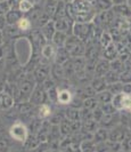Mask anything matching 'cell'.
Returning <instances> with one entry per match:
<instances>
[{"label":"cell","mask_w":131,"mask_h":152,"mask_svg":"<svg viewBox=\"0 0 131 152\" xmlns=\"http://www.w3.org/2000/svg\"><path fill=\"white\" fill-rule=\"evenodd\" d=\"M15 107V99L8 94L7 91H1L0 93V110L1 111H8L12 110Z\"/></svg>","instance_id":"cell-9"},{"label":"cell","mask_w":131,"mask_h":152,"mask_svg":"<svg viewBox=\"0 0 131 152\" xmlns=\"http://www.w3.org/2000/svg\"><path fill=\"white\" fill-rule=\"evenodd\" d=\"M29 135H30L29 127L20 120L14 122L9 128V136L18 143H25Z\"/></svg>","instance_id":"cell-4"},{"label":"cell","mask_w":131,"mask_h":152,"mask_svg":"<svg viewBox=\"0 0 131 152\" xmlns=\"http://www.w3.org/2000/svg\"><path fill=\"white\" fill-rule=\"evenodd\" d=\"M103 117H104V112H103V110L100 109V107H97L95 110H93V119L95 121H97L99 124L100 120L103 119Z\"/></svg>","instance_id":"cell-46"},{"label":"cell","mask_w":131,"mask_h":152,"mask_svg":"<svg viewBox=\"0 0 131 152\" xmlns=\"http://www.w3.org/2000/svg\"><path fill=\"white\" fill-rule=\"evenodd\" d=\"M72 99H73V94H72V91H69V88L58 89L57 103H59V104H62V105H69Z\"/></svg>","instance_id":"cell-18"},{"label":"cell","mask_w":131,"mask_h":152,"mask_svg":"<svg viewBox=\"0 0 131 152\" xmlns=\"http://www.w3.org/2000/svg\"><path fill=\"white\" fill-rule=\"evenodd\" d=\"M119 114H104L103 119L99 122V127H104V128H112L117 125L119 122Z\"/></svg>","instance_id":"cell-13"},{"label":"cell","mask_w":131,"mask_h":152,"mask_svg":"<svg viewBox=\"0 0 131 152\" xmlns=\"http://www.w3.org/2000/svg\"><path fill=\"white\" fill-rule=\"evenodd\" d=\"M47 94H48V99L53 103H57V99H58V88L55 86L53 88L48 89L47 91Z\"/></svg>","instance_id":"cell-41"},{"label":"cell","mask_w":131,"mask_h":152,"mask_svg":"<svg viewBox=\"0 0 131 152\" xmlns=\"http://www.w3.org/2000/svg\"><path fill=\"white\" fill-rule=\"evenodd\" d=\"M129 22H130V30H131V17L129 18Z\"/></svg>","instance_id":"cell-56"},{"label":"cell","mask_w":131,"mask_h":152,"mask_svg":"<svg viewBox=\"0 0 131 152\" xmlns=\"http://www.w3.org/2000/svg\"><path fill=\"white\" fill-rule=\"evenodd\" d=\"M121 149L125 152H131V135H127L125 138L121 142Z\"/></svg>","instance_id":"cell-44"},{"label":"cell","mask_w":131,"mask_h":152,"mask_svg":"<svg viewBox=\"0 0 131 152\" xmlns=\"http://www.w3.org/2000/svg\"><path fill=\"white\" fill-rule=\"evenodd\" d=\"M114 6L112 0H98V6H97V13H100L103 10H107Z\"/></svg>","instance_id":"cell-35"},{"label":"cell","mask_w":131,"mask_h":152,"mask_svg":"<svg viewBox=\"0 0 131 152\" xmlns=\"http://www.w3.org/2000/svg\"><path fill=\"white\" fill-rule=\"evenodd\" d=\"M98 42H99L100 47H101L103 49H104V48H106L107 46H109L112 42H113V38H112V36H111L109 31L105 30L103 33H101V36H100Z\"/></svg>","instance_id":"cell-30"},{"label":"cell","mask_w":131,"mask_h":152,"mask_svg":"<svg viewBox=\"0 0 131 152\" xmlns=\"http://www.w3.org/2000/svg\"><path fill=\"white\" fill-rule=\"evenodd\" d=\"M56 52H57V47L51 41H48L41 50V57L48 62H54Z\"/></svg>","instance_id":"cell-10"},{"label":"cell","mask_w":131,"mask_h":152,"mask_svg":"<svg viewBox=\"0 0 131 152\" xmlns=\"http://www.w3.org/2000/svg\"><path fill=\"white\" fill-rule=\"evenodd\" d=\"M80 115H81V121L90 120V119H93V110L82 107V109H80Z\"/></svg>","instance_id":"cell-43"},{"label":"cell","mask_w":131,"mask_h":152,"mask_svg":"<svg viewBox=\"0 0 131 152\" xmlns=\"http://www.w3.org/2000/svg\"><path fill=\"white\" fill-rule=\"evenodd\" d=\"M69 107H74V109H82L83 107V99H81V97H79L77 95L75 96H73V99L71 101V103H69Z\"/></svg>","instance_id":"cell-42"},{"label":"cell","mask_w":131,"mask_h":152,"mask_svg":"<svg viewBox=\"0 0 131 152\" xmlns=\"http://www.w3.org/2000/svg\"><path fill=\"white\" fill-rule=\"evenodd\" d=\"M25 38L28 39V41L31 45L32 55L41 56V50H42L43 46L48 42L45 38V36L42 34L41 30L38 28H34L31 31H29V33L25 36Z\"/></svg>","instance_id":"cell-2"},{"label":"cell","mask_w":131,"mask_h":152,"mask_svg":"<svg viewBox=\"0 0 131 152\" xmlns=\"http://www.w3.org/2000/svg\"><path fill=\"white\" fill-rule=\"evenodd\" d=\"M5 56V50H4V46H0V60H2Z\"/></svg>","instance_id":"cell-51"},{"label":"cell","mask_w":131,"mask_h":152,"mask_svg":"<svg viewBox=\"0 0 131 152\" xmlns=\"http://www.w3.org/2000/svg\"><path fill=\"white\" fill-rule=\"evenodd\" d=\"M50 115H51V107L47 103L35 107V117L37 118L41 119V120H46V119L50 118Z\"/></svg>","instance_id":"cell-19"},{"label":"cell","mask_w":131,"mask_h":152,"mask_svg":"<svg viewBox=\"0 0 131 152\" xmlns=\"http://www.w3.org/2000/svg\"><path fill=\"white\" fill-rule=\"evenodd\" d=\"M97 107H99V103H98V101L96 99L95 96H93V97H88V99H83V107H85V109L95 110Z\"/></svg>","instance_id":"cell-34"},{"label":"cell","mask_w":131,"mask_h":152,"mask_svg":"<svg viewBox=\"0 0 131 152\" xmlns=\"http://www.w3.org/2000/svg\"><path fill=\"white\" fill-rule=\"evenodd\" d=\"M4 66H5V61L4 60H0V71L4 69Z\"/></svg>","instance_id":"cell-54"},{"label":"cell","mask_w":131,"mask_h":152,"mask_svg":"<svg viewBox=\"0 0 131 152\" xmlns=\"http://www.w3.org/2000/svg\"><path fill=\"white\" fill-rule=\"evenodd\" d=\"M114 5H121V4H125L127 0H112Z\"/></svg>","instance_id":"cell-50"},{"label":"cell","mask_w":131,"mask_h":152,"mask_svg":"<svg viewBox=\"0 0 131 152\" xmlns=\"http://www.w3.org/2000/svg\"><path fill=\"white\" fill-rule=\"evenodd\" d=\"M67 37H69V34H67V33L62 32V31H56V33H55L54 37H53L51 42H53L56 47H64L65 41H66Z\"/></svg>","instance_id":"cell-25"},{"label":"cell","mask_w":131,"mask_h":152,"mask_svg":"<svg viewBox=\"0 0 131 152\" xmlns=\"http://www.w3.org/2000/svg\"><path fill=\"white\" fill-rule=\"evenodd\" d=\"M40 30L42 32V34L45 36L47 41H51L53 40V37L54 34L56 33V26H55V22L54 20H50L48 23H46L43 26L40 28Z\"/></svg>","instance_id":"cell-15"},{"label":"cell","mask_w":131,"mask_h":152,"mask_svg":"<svg viewBox=\"0 0 131 152\" xmlns=\"http://www.w3.org/2000/svg\"><path fill=\"white\" fill-rule=\"evenodd\" d=\"M4 89H5V83L0 81V93H1V91H4Z\"/></svg>","instance_id":"cell-53"},{"label":"cell","mask_w":131,"mask_h":152,"mask_svg":"<svg viewBox=\"0 0 131 152\" xmlns=\"http://www.w3.org/2000/svg\"><path fill=\"white\" fill-rule=\"evenodd\" d=\"M123 87H124V85L122 84V83L117 81V83H114V84L108 85L107 91H111L113 95H116V94H120V93H122V91H123Z\"/></svg>","instance_id":"cell-36"},{"label":"cell","mask_w":131,"mask_h":152,"mask_svg":"<svg viewBox=\"0 0 131 152\" xmlns=\"http://www.w3.org/2000/svg\"><path fill=\"white\" fill-rule=\"evenodd\" d=\"M6 26H7V22H6L5 16L0 15V31H4Z\"/></svg>","instance_id":"cell-49"},{"label":"cell","mask_w":131,"mask_h":152,"mask_svg":"<svg viewBox=\"0 0 131 152\" xmlns=\"http://www.w3.org/2000/svg\"><path fill=\"white\" fill-rule=\"evenodd\" d=\"M22 0H8V2H9L12 9H18V6H20V2Z\"/></svg>","instance_id":"cell-48"},{"label":"cell","mask_w":131,"mask_h":152,"mask_svg":"<svg viewBox=\"0 0 131 152\" xmlns=\"http://www.w3.org/2000/svg\"><path fill=\"white\" fill-rule=\"evenodd\" d=\"M16 26L20 29L21 32H29V31H31L33 29V24H32L31 20L26 15H24L18 22L16 24Z\"/></svg>","instance_id":"cell-23"},{"label":"cell","mask_w":131,"mask_h":152,"mask_svg":"<svg viewBox=\"0 0 131 152\" xmlns=\"http://www.w3.org/2000/svg\"><path fill=\"white\" fill-rule=\"evenodd\" d=\"M93 140L96 144H97V143H101V142L107 141L108 140V129L107 128H104V127H99L98 129L93 133Z\"/></svg>","instance_id":"cell-22"},{"label":"cell","mask_w":131,"mask_h":152,"mask_svg":"<svg viewBox=\"0 0 131 152\" xmlns=\"http://www.w3.org/2000/svg\"><path fill=\"white\" fill-rule=\"evenodd\" d=\"M113 96H114V95H113L111 91H108L107 89H106V91H99V93H97V94L95 95V97H96V99L98 101L99 104L111 103L112 99H113Z\"/></svg>","instance_id":"cell-24"},{"label":"cell","mask_w":131,"mask_h":152,"mask_svg":"<svg viewBox=\"0 0 131 152\" xmlns=\"http://www.w3.org/2000/svg\"><path fill=\"white\" fill-rule=\"evenodd\" d=\"M115 17L116 16H115V14H114V12H113V9L111 8V9L103 10V12L98 13V14L96 15V17H95V20H93V24H96V25L100 26L101 29L108 30V29L113 25Z\"/></svg>","instance_id":"cell-5"},{"label":"cell","mask_w":131,"mask_h":152,"mask_svg":"<svg viewBox=\"0 0 131 152\" xmlns=\"http://www.w3.org/2000/svg\"><path fill=\"white\" fill-rule=\"evenodd\" d=\"M34 107H38L41 104H45L48 102V94L47 91L43 88V86L41 84H37L34 89L32 91L31 97L29 99Z\"/></svg>","instance_id":"cell-6"},{"label":"cell","mask_w":131,"mask_h":152,"mask_svg":"<svg viewBox=\"0 0 131 152\" xmlns=\"http://www.w3.org/2000/svg\"><path fill=\"white\" fill-rule=\"evenodd\" d=\"M64 1H65V2H66V4H67V2H72V1H73V0H64Z\"/></svg>","instance_id":"cell-55"},{"label":"cell","mask_w":131,"mask_h":152,"mask_svg":"<svg viewBox=\"0 0 131 152\" xmlns=\"http://www.w3.org/2000/svg\"><path fill=\"white\" fill-rule=\"evenodd\" d=\"M41 143V141L39 140V137L35 135V134H33V135H29L28 137V140L25 141V146H28L29 149H35V148H38L39 145Z\"/></svg>","instance_id":"cell-33"},{"label":"cell","mask_w":131,"mask_h":152,"mask_svg":"<svg viewBox=\"0 0 131 152\" xmlns=\"http://www.w3.org/2000/svg\"><path fill=\"white\" fill-rule=\"evenodd\" d=\"M93 29H95L93 22L74 23L73 24L72 34H74L75 37H77L82 42H85V45H88V44L91 42V39L93 37Z\"/></svg>","instance_id":"cell-3"},{"label":"cell","mask_w":131,"mask_h":152,"mask_svg":"<svg viewBox=\"0 0 131 152\" xmlns=\"http://www.w3.org/2000/svg\"><path fill=\"white\" fill-rule=\"evenodd\" d=\"M50 73H51L50 76L53 77L55 80H62L63 78L65 77L63 65H61V64H56V63H53L51 70H50Z\"/></svg>","instance_id":"cell-27"},{"label":"cell","mask_w":131,"mask_h":152,"mask_svg":"<svg viewBox=\"0 0 131 152\" xmlns=\"http://www.w3.org/2000/svg\"><path fill=\"white\" fill-rule=\"evenodd\" d=\"M9 142H8L7 138H5V137H0V152H6L9 149Z\"/></svg>","instance_id":"cell-47"},{"label":"cell","mask_w":131,"mask_h":152,"mask_svg":"<svg viewBox=\"0 0 131 152\" xmlns=\"http://www.w3.org/2000/svg\"><path fill=\"white\" fill-rule=\"evenodd\" d=\"M112 9H113L115 16H117V17H124V18H128V20L131 17V8L127 4L114 5L112 7Z\"/></svg>","instance_id":"cell-16"},{"label":"cell","mask_w":131,"mask_h":152,"mask_svg":"<svg viewBox=\"0 0 131 152\" xmlns=\"http://www.w3.org/2000/svg\"><path fill=\"white\" fill-rule=\"evenodd\" d=\"M109 65H111V70H114L116 72H121L124 70V63L120 58H116L114 61L109 62Z\"/></svg>","instance_id":"cell-40"},{"label":"cell","mask_w":131,"mask_h":152,"mask_svg":"<svg viewBox=\"0 0 131 152\" xmlns=\"http://www.w3.org/2000/svg\"><path fill=\"white\" fill-rule=\"evenodd\" d=\"M4 44V34H2V31H0V46H2Z\"/></svg>","instance_id":"cell-52"},{"label":"cell","mask_w":131,"mask_h":152,"mask_svg":"<svg viewBox=\"0 0 131 152\" xmlns=\"http://www.w3.org/2000/svg\"><path fill=\"white\" fill-rule=\"evenodd\" d=\"M120 83L123 85L131 84V69L123 70L120 72Z\"/></svg>","instance_id":"cell-38"},{"label":"cell","mask_w":131,"mask_h":152,"mask_svg":"<svg viewBox=\"0 0 131 152\" xmlns=\"http://www.w3.org/2000/svg\"><path fill=\"white\" fill-rule=\"evenodd\" d=\"M72 121L69 120V119H66V118H64L62 120V122L58 125L59 126V132H61V135H64V136H66V135H69V134H72Z\"/></svg>","instance_id":"cell-29"},{"label":"cell","mask_w":131,"mask_h":152,"mask_svg":"<svg viewBox=\"0 0 131 152\" xmlns=\"http://www.w3.org/2000/svg\"><path fill=\"white\" fill-rule=\"evenodd\" d=\"M101 56H103V58H105V60H107V61H109V62L119 58V50H117V48H116V45L114 41L109 46H107L106 48L103 49Z\"/></svg>","instance_id":"cell-11"},{"label":"cell","mask_w":131,"mask_h":152,"mask_svg":"<svg viewBox=\"0 0 131 152\" xmlns=\"http://www.w3.org/2000/svg\"><path fill=\"white\" fill-rule=\"evenodd\" d=\"M80 151L81 152H96V143L93 140H83L80 143Z\"/></svg>","instance_id":"cell-28"},{"label":"cell","mask_w":131,"mask_h":152,"mask_svg":"<svg viewBox=\"0 0 131 152\" xmlns=\"http://www.w3.org/2000/svg\"><path fill=\"white\" fill-rule=\"evenodd\" d=\"M104 78H105L107 85L114 84V83L120 81V72H116L114 70H109L107 73L104 76Z\"/></svg>","instance_id":"cell-32"},{"label":"cell","mask_w":131,"mask_h":152,"mask_svg":"<svg viewBox=\"0 0 131 152\" xmlns=\"http://www.w3.org/2000/svg\"><path fill=\"white\" fill-rule=\"evenodd\" d=\"M90 83H91L90 86L93 88V91H96V94L99 93V91H106V89H107L108 85L104 77H93Z\"/></svg>","instance_id":"cell-20"},{"label":"cell","mask_w":131,"mask_h":152,"mask_svg":"<svg viewBox=\"0 0 131 152\" xmlns=\"http://www.w3.org/2000/svg\"><path fill=\"white\" fill-rule=\"evenodd\" d=\"M109 70H111L109 61L105 58H99L95 66V77H104Z\"/></svg>","instance_id":"cell-12"},{"label":"cell","mask_w":131,"mask_h":152,"mask_svg":"<svg viewBox=\"0 0 131 152\" xmlns=\"http://www.w3.org/2000/svg\"><path fill=\"white\" fill-rule=\"evenodd\" d=\"M127 135H128V132L125 129V127L122 125H116L108 130V141L121 143Z\"/></svg>","instance_id":"cell-7"},{"label":"cell","mask_w":131,"mask_h":152,"mask_svg":"<svg viewBox=\"0 0 131 152\" xmlns=\"http://www.w3.org/2000/svg\"><path fill=\"white\" fill-rule=\"evenodd\" d=\"M69 60H71V55H69V50L65 47H57V52H56V55H55L54 63L63 65Z\"/></svg>","instance_id":"cell-14"},{"label":"cell","mask_w":131,"mask_h":152,"mask_svg":"<svg viewBox=\"0 0 131 152\" xmlns=\"http://www.w3.org/2000/svg\"><path fill=\"white\" fill-rule=\"evenodd\" d=\"M130 112H131V110H130Z\"/></svg>","instance_id":"cell-57"},{"label":"cell","mask_w":131,"mask_h":152,"mask_svg":"<svg viewBox=\"0 0 131 152\" xmlns=\"http://www.w3.org/2000/svg\"><path fill=\"white\" fill-rule=\"evenodd\" d=\"M10 9H12V8H10V5H9L8 0H2V1H0V15L5 16Z\"/></svg>","instance_id":"cell-45"},{"label":"cell","mask_w":131,"mask_h":152,"mask_svg":"<svg viewBox=\"0 0 131 152\" xmlns=\"http://www.w3.org/2000/svg\"><path fill=\"white\" fill-rule=\"evenodd\" d=\"M64 113H65V118L71 120V121H81V115H80L79 109L69 107L64 111Z\"/></svg>","instance_id":"cell-26"},{"label":"cell","mask_w":131,"mask_h":152,"mask_svg":"<svg viewBox=\"0 0 131 152\" xmlns=\"http://www.w3.org/2000/svg\"><path fill=\"white\" fill-rule=\"evenodd\" d=\"M99 107L103 110L104 114H115L119 112L115 109V107L112 104V102L111 103H106V104H99Z\"/></svg>","instance_id":"cell-39"},{"label":"cell","mask_w":131,"mask_h":152,"mask_svg":"<svg viewBox=\"0 0 131 152\" xmlns=\"http://www.w3.org/2000/svg\"><path fill=\"white\" fill-rule=\"evenodd\" d=\"M131 110V94L122 91V111Z\"/></svg>","instance_id":"cell-37"},{"label":"cell","mask_w":131,"mask_h":152,"mask_svg":"<svg viewBox=\"0 0 131 152\" xmlns=\"http://www.w3.org/2000/svg\"><path fill=\"white\" fill-rule=\"evenodd\" d=\"M66 10L74 23L93 22L98 14L87 0H73L66 4Z\"/></svg>","instance_id":"cell-1"},{"label":"cell","mask_w":131,"mask_h":152,"mask_svg":"<svg viewBox=\"0 0 131 152\" xmlns=\"http://www.w3.org/2000/svg\"><path fill=\"white\" fill-rule=\"evenodd\" d=\"M54 22H55V26H56V30L57 31L65 32V33H67L69 36V34H72L74 21L69 17V15L65 16V17H62V18L54 20Z\"/></svg>","instance_id":"cell-8"},{"label":"cell","mask_w":131,"mask_h":152,"mask_svg":"<svg viewBox=\"0 0 131 152\" xmlns=\"http://www.w3.org/2000/svg\"><path fill=\"white\" fill-rule=\"evenodd\" d=\"M24 16V14L20 9H10L7 14L5 15L7 25H16L17 22Z\"/></svg>","instance_id":"cell-17"},{"label":"cell","mask_w":131,"mask_h":152,"mask_svg":"<svg viewBox=\"0 0 131 152\" xmlns=\"http://www.w3.org/2000/svg\"><path fill=\"white\" fill-rule=\"evenodd\" d=\"M33 8H34V1H31V0H22L20 2V6H18V9L23 13L24 15L30 13Z\"/></svg>","instance_id":"cell-31"},{"label":"cell","mask_w":131,"mask_h":152,"mask_svg":"<svg viewBox=\"0 0 131 152\" xmlns=\"http://www.w3.org/2000/svg\"><path fill=\"white\" fill-rule=\"evenodd\" d=\"M82 125H81V132L83 134H93L96 132V130L99 128V124L97 121H95L93 119H90V120H85V121H81Z\"/></svg>","instance_id":"cell-21"}]
</instances>
